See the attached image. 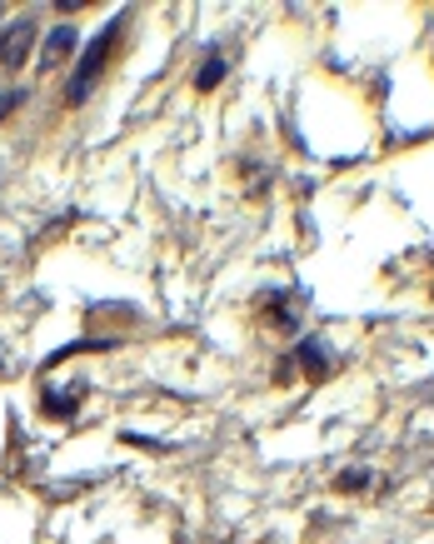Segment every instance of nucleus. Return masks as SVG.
Masks as SVG:
<instances>
[{"mask_svg":"<svg viewBox=\"0 0 434 544\" xmlns=\"http://www.w3.org/2000/svg\"><path fill=\"white\" fill-rule=\"evenodd\" d=\"M294 375V360H280V365H274V380H280V385H284V380H290Z\"/></svg>","mask_w":434,"mask_h":544,"instance_id":"6e6552de","label":"nucleus"},{"mask_svg":"<svg viewBox=\"0 0 434 544\" xmlns=\"http://www.w3.org/2000/svg\"><path fill=\"white\" fill-rule=\"evenodd\" d=\"M220 80H225V60H220V56H210L205 66H200V76H195V90H215Z\"/></svg>","mask_w":434,"mask_h":544,"instance_id":"39448f33","label":"nucleus"},{"mask_svg":"<svg viewBox=\"0 0 434 544\" xmlns=\"http://www.w3.org/2000/svg\"><path fill=\"white\" fill-rule=\"evenodd\" d=\"M80 46V36H76V26H56L46 36V46H40V70H56V66H66V56Z\"/></svg>","mask_w":434,"mask_h":544,"instance_id":"7ed1b4c3","label":"nucleus"},{"mask_svg":"<svg viewBox=\"0 0 434 544\" xmlns=\"http://www.w3.org/2000/svg\"><path fill=\"white\" fill-rule=\"evenodd\" d=\"M16 105H20V90H5V95H0V120H5V115L16 110Z\"/></svg>","mask_w":434,"mask_h":544,"instance_id":"0eeeda50","label":"nucleus"},{"mask_svg":"<svg viewBox=\"0 0 434 544\" xmlns=\"http://www.w3.org/2000/svg\"><path fill=\"white\" fill-rule=\"evenodd\" d=\"M0 365H5V355H0Z\"/></svg>","mask_w":434,"mask_h":544,"instance_id":"1a4fd4ad","label":"nucleus"},{"mask_svg":"<svg viewBox=\"0 0 434 544\" xmlns=\"http://www.w3.org/2000/svg\"><path fill=\"white\" fill-rule=\"evenodd\" d=\"M115 36H120V16L110 20V26L100 30V36L86 46V56H80V66H76V76H70L66 85V105H80L86 95L95 90V80H100V70H105V60H110V46H115Z\"/></svg>","mask_w":434,"mask_h":544,"instance_id":"f257e3e1","label":"nucleus"},{"mask_svg":"<svg viewBox=\"0 0 434 544\" xmlns=\"http://www.w3.org/2000/svg\"><path fill=\"white\" fill-rule=\"evenodd\" d=\"M30 46H36V20H30V16L10 20V26L0 30V66H5V70H20V66L30 60Z\"/></svg>","mask_w":434,"mask_h":544,"instance_id":"f03ea898","label":"nucleus"},{"mask_svg":"<svg viewBox=\"0 0 434 544\" xmlns=\"http://www.w3.org/2000/svg\"><path fill=\"white\" fill-rule=\"evenodd\" d=\"M365 485H369V475H365V469H345V475L335 479V489H345V495H349V489H365Z\"/></svg>","mask_w":434,"mask_h":544,"instance_id":"423d86ee","label":"nucleus"},{"mask_svg":"<svg viewBox=\"0 0 434 544\" xmlns=\"http://www.w3.org/2000/svg\"><path fill=\"white\" fill-rule=\"evenodd\" d=\"M294 360H300V370H305L310 380H320L325 370H330V360H325V350L315 345V340H300V355H294Z\"/></svg>","mask_w":434,"mask_h":544,"instance_id":"20e7f679","label":"nucleus"}]
</instances>
